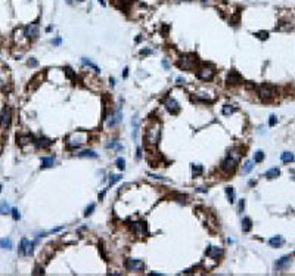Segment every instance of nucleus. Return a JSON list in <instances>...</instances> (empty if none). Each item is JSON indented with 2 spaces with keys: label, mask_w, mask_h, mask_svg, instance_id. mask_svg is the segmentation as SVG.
Returning <instances> with one entry per match:
<instances>
[{
  "label": "nucleus",
  "mask_w": 295,
  "mask_h": 276,
  "mask_svg": "<svg viewBox=\"0 0 295 276\" xmlns=\"http://www.w3.org/2000/svg\"><path fill=\"white\" fill-rule=\"evenodd\" d=\"M239 157H240V154H236L235 151H230V152H229V155L226 157V159L221 163V170H223V171H224V173H227V174L233 173L235 170H236V167H238Z\"/></svg>",
  "instance_id": "nucleus-1"
},
{
  "label": "nucleus",
  "mask_w": 295,
  "mask_h": 276,
  "mask_svg": "<svg viewBox=\"0 0 295 276\" xmlns=\"http://www.w3.org/2000/svg\"><path fill=\"white\" fill-rule=\"evenodd\" d=\"M276 95H278L276 87L269 84V83H264V84H261L258 87V96L261 98L263 101H272L273 98H276Z\"/></svg>",
  "instance_id": "nucleus-2"
},
{
  "label": "nucleus",
  "mask_w": 295,
  "mask_h": 276,
  "mask_svg": "<svg viewBox=\"0 0 295 276\" xmlns=\"http://www.w3.org/2000/svg\"><path fill=\"white\" fill-rule=\"evenodd\" d=\"M196 75H198V79L199 80H204V81H210V80L214 79V75H216V68L212 67V65H202V67L198 69V73H196Z\"/></svg>",
  "instance_id": "nucleus-3"
},
{
  "label": "nucleus",
  "mask_w": 295,
  "mask_h": 276,
  "mask_svg": "<svg viewBox=\"0 0 295 276\" xmlns=\"http://www.w3.org/2000/svg\"><path fill=\"white\" fill-rule=\"evenodd\" d=\"M86 140H87V135L84 131H77V133H74L73 136L68 137L67 145L68 148H78L80 145H83Z\"/></svg>",
  "instance_id": "nucleus-4"
},
{
  "label": "nucleus",
  "mask_w": 295,
  "mask_h": 276,
  "mask_svg": "<svg viewBox=\"0 0 295 276\" xmlns=\"http://www.w3.org/2000/svg\"><path fill=\"white\" fill-rule=\"evenodd\" d=\"M126 267L127 270L130 272H142L145 269V263L142 260H137V259H128L126 261Z\"/></svg>",
  "instance_id": "nucleus-5"
},
{
  "label": "nucleus",
  "mask_w": 295,
  "mask_h": 276,
  "mask_svg": "<svg viewBox=\"0 0 295 276\" xmlns=\"http://www.w3.org/2000/svg\"><path fill=\"white\" fill-rule=\"evenodd\" d=\"M177 65H178V68H182L184 71H193V68H195V59L190 56H182L178 59Z\"/></svg>",
  "instance_id": "nucleus-6"
},
{
  "label": "nucleus",
  "mask_w": 295,
  "mask_h": 276,
  "mask_svg": "<svg viewBox=\"0 0 295 276\" xmlns=\"http://www.w3.org/2000/svg\"><path fill=\"white\" fill-rule=\"evenodd\" d=\"M11 121H12V111L11 108H3V111L0 114V127L2 129H7L11 126Z\"/></svg>",
  "instance_id": "nucleus-7"
},
{
  "label": "nucleus",
  "mask_w": 295,
  "mask_h": 276,
  "mask_svg": "<svg viewBox=\"0 0 295 276\" xmlns=\"http://www.w3.org/2000/svg\"><path fill=\"white\" fill-rule=\"evenodd\" d=\"M123 120V114H121V107H117V109L109 115L108 118V127H117L118 124Z\"/></svg>",
  "instance_id": "nucleus-8"
},
{
  "label": "nucleus",
  "mask_w": 295,
  "mask_h": 276,
  "mask_svg": "<svg viewBox=\"0 0 295 276\" xmlns=\"http://www.w3.org/2000/svg\"><path fill=\"white\" fill-rule=\"evenodd\" d=\"M164 107H165V109H167L170 114H173V115H176V114L180 112V105H178V102L176 101V99H173V98H168L167 101L164 102Z\"/></svg>",
  "instance_id": "nucleus-9"
},
{
  "label": "nucleus",
  "mask_w": 295,
  "mask_h": 276,
  "mask_svg": "<svg viewBox=\"0 0 295 276\" xmlns=\"http://www.w3.org/2000/svg\"><path fill=\"white\" fill-rule=\"evenodd\" d=\"M40 34V28L37 24H30L25 27V37L30 40H36Z\"/></svg>",
  "instance_id": "nucleus-10"
},
{
  "label": "nucleus",
  "mask_w": 295,
  "mask_h": 276,
  "mask_svg": "<svg viewBox=\"0 0 295 276\" xmlns=\"http://www.w3.org/2000/svg\"><path fill=\"white\" fill-rule=\"evenodd\" d=\"M131 229L137 235H146L148 231H149V227H148V225H146L145 221H134V223H131Z\"/></svg>",
  "instance_id": "nucleus-11"
},
{
  "label": "nucleus",
  "mask_w": 295,
  "mask_h": 276,
  "mask_svg": "<svg viewBox=\"0 0 295 276\" xmlns=\"http://www.w3.org/2000/svg\"><path fill=\"white\" fill-rule=\"evenodd\" d=\"M226 83H227L229 86H238V84H240V83H242V77H240L239 73H236V71H230V74L227 75Z\"/></svg>",
  "instance_id": "nucleus-12"
},
{
  "label": "nucleus",
  "mask_w": 295,
  "mask_h": 276,
  "mask_svg": "<svg viewBox=\"0 0 295 276\" xmlns=\"http://www.w3.org/2000/svg\"><path fill=\"white\" fill-rule=\"evenodd\" d=\"M289 266H291V257L289 255H285V257H282V259H279L278 261H276L274 267H276L278 270H286Z\"/></svg>",
  "instance_id": "nucleus-13"
},
{
  "label": "nucleus",
  "mask_w": 295,
  "mask_h": 276,
  "mask_svg": "<svg viewBox=\"0 0 295 276\" xmlns=\"http://www.w3.org/2000/svg\"><path fill=\"white\" fill-rule=\"evenodd\" d=\"M207 255L211 259H220L223 255V250L218 247H208L207 248Z\"/></svg>",
  "instance_id": "nucleus-14"
},
{
  "label": "nucleus",
  "mask_w": 295,
  "mask_h": 276,
  "mask_svg": "<svg viewBox=\"0 0 295 276\" xmlns=\"http://www.w3.org/2000/svg\"><path fill=\"white\" fill-rule=\"evenodd\" d=\"M34 143H36V146L37 148H41V149H45V148H49L53 142L50 140V139H46V137H39V139H34Z\"/></svg>",
  "instance_id": "nucleus-15"
},
{
  "label": "nucleus",
  "mask_w": 295,
  "mask_h": 276,
  "mask_svg": "<svg viewBox=\"0 0 295 276\" xmlns=\"http://www.w3.org/2000/svg\"><path fill=\"white\" fill-rule=\"evenodd\" d=\"M56 164V158L55 157H43L41 158V169H50Z\"/></svg>",
  "instance_id": "nucleus-16"
},
{
  "label": "nucleus",
  "mask_w": 295,
  "mask_h": 276,
  "mask_svg": "<svg viewBox=\"0 0 295 276\" xmlns=\"http://www.w3.org/2000/svg\"><path fill=\"white\" fill-rule=\"evenodd\" d=\"M283 238L282 236H273V238H270L269 239V244L272 245V247H274V248H279V247H282L283 245Z\"/></svg>",
  "instance_id": "nucleus-17"
},
{
  "label": "nucleus",
  "mask_w": 295,
  "mask_h": 276,
  "mask_svg": "<svg viewBox=\"0 0 295 276\" xmlns=\"http://www.w3.org/2000/svg\"><path fill=\"white\" fill-rule=\"evenodd\" d=\"M78 158H98V154L92 149H86V151H81V152L77 154Z\"/></svg>",
  "instance_id": "nucleus-18"
},
{
  "label": "nucleus",
  "mask_w": 295,
  "mask_h": 276,
  "mask_svg": "<svg viewBox=\"0 0 295 276\" xmlns=\"http://www.w3.org/2000/svg\"><path fill=\"white\" fill-rule=\"evenodd\" d=\"M81 62H83V65H86V67H89V68H92L93 71H95L96 74H99L100 73V68L96 65V64H93L92 61H89L87 58H81Z\"/></svg>",
  "instance_id": "nucleus-19"
},
{
  "label": "nucleus",
  "mask_w": 295,
  "mask_h": 276,
  "mask_svg": "<svg viewBox=\"0 0 295 276\" xmlns=\"http://www.w3.org/2000/svg\"><path fill=\"white\" fill-rule=\"evenodd\" d=\"M240 227H242V232H250L251 231V227H252V221H251L250 217H244V219H242Z\"/></svg>",
  "instance_id": "nucleus-20"
},
{
  "label": "nucleus",
  "mask_w": 295,
  "mask_h": 276,
  "mask_svg": "<svg viewBox=\"0 0 295 276\" xmlns=\"http://www.w3.org/2000/svg\"><path fill=\"white\" fill-rule=\"evenodd\" d=\"M34 139H33V136H22V135H19V136H17V142L21 145V146H24V145H27V143H30V142H33Z\"/></svg>",
  "instance_id": "nucleus-21"
},
{
  "label": "nucleus",
  "mask_w": 295,
  "mask_h": 276,
  "mask_svg": "<svg viewBox=\"0 0 295 276\" xmlns=\"http://www.w3.org/2000/svg\"><path fill=\"white\" fill-rule=\"evenodd\" d=\"M106 148H108V149H114V151H117V152H123V151H124V148L121 146L118 142H115V140L106 143Z\"/></svg>",
  "instance_id": "nucleus-22"
},
{
  "label": "nucleus",
  "mask_w": 295,
  "mask_h": 276,
  "mask_svg": "<svg viewBox=\"0 0 295 276\" xmlns=\"http://www.w3.org/2000/svg\"><path fill=\"white\" fill-rule=\"evenodd\" d=\"M279 176H280V170L279 169H270L266 171V177H269V179H276Z\"/></svg>",
  "instance_id": "nucleus-23"
},
{
  "label": "nucleus",
  "mask_w": 295,
  "mask_h": 276,
  "mask_svg": "<svg viewBox=\"0 0 295 276\" xmlns=\"http://www.w3.org/2000/svg\"><path fill=\"white\" fill-rule=\"evenodd\" d=\"M0 248H3V250H12V241L9 238L0 239Z\"/></svg>",
  "instance_id": "nucleus-24"
},
{
  "label": "nucleus",
  "mask_w": 295,
  "mask_h": 276,
  "mask_svg": "<svg viewBox=\"0 0 295 276\" xmlns=\"http://www.w3.org/2000/svg\"><path fill=\"white\" fill-rule=\"evenodd\" d=\"M236 111V108L232 107V105H224L221 109V114L223 115H226V117H229V115H232V114Z\"/></svg>",
  "instance_id": "nucleus-25"
},
{
  "label": "nucleus",
  "mask_w": 295,
  "mask_h": 276,
  "mask_svg": "<svg viewBox=\"0 0 295 276\" xmlns=\"http://www.w3.org/2000/svg\"><path fill=\"white\" fill-rule=\"evenodd\" d=\"M226 195H227V199L230 204L235 202V189L232 188V186H227L226 188Z\"/></svg>",
  "instance_id": "nucleus-26"
},
{
  "label": "nucleus",
  "mask_w": 295,
  "mask_h": 276,
  "mask_svg": "<svg viewBox=\"0 0 295 276\" xmlns=\"http://www.w3.org/2000/svg\"><path fill=\"white\" fill-rule=\"evenodd\" d=\"M280 159L283 161V163H292L295 159V157H294V154L292 152H283L282 155H280Z\"/></svg>",
  "instance_id": "nucleus-27"
},
{
  "label": "nucleus",
  "mask_w": 295,
  "mask_h": 276,
  "mask_svg": "<svg viewBox=\"0 0 295 276\" xmlns=\"http://www.w3.org/2000/svg\"><path fill=\"white\" fill-rule=\"evenodd\" d=\"M192 173H193V176H195V177L201 176L202 173H204V169H202V165H199V164H192Z\"/></svg>",
  "instance_id": "nucleus-28"
},
{
  "label": "nucleus",
  "mask_w": 295,
  "mask_h": 276,
  "mask_svg": "<svg viewBox=\"0 0 295 276\" xmlns=\"http://www.w3.org/2000/svg\"><path fill=\"white\" fill-rule=\"evenodd\" d=\"M11 211H12V208L9 207V204L6 202V201L0 202V214H9Z\"/></svg>",
  "instance_id": "nucleus-29"
},
{
  "label": "nucleus",
  "mask_w": 295,
  "mask_h": 276,
  "mask_svg": "<svg viewBox=\"0 0 295 276\" xmlns=\"http://www.w3.org/2000/svg\"><path fill=\"white\" fill-rule=\"evenodd\" d=\"M64 71H65V75H67L69 80H73L74 81V80L77 79V75H75V73H74V69L71 67H65L64 68Z\"/></svg>",
  "instance_id": "nucleus-30"
},
{
  "label": "nucleus",
  "mask_w": 295,
  "mask_h": 276,
  "mask_svg": "<svg viewBox=\"0 0 295 276\" xmlns=\"http://www.w3.org/2000/svg\"><path fill=\"white\" fill-rule=\"evenodd\" d=\"M264 157H266V154L263 152V151H257V152L254 154V163H263Z\"/></svg>",
  "instance_id": "nucleus-31"
},
{
  "label": "nucleus",
  "mask_w": 295,
  "mask_h": 276,
  "mask_svg": "<svg viewBox=\"0 0 295 276\" xmlns=\"http://www.w3.org/2000/svg\"><path fill=\"white\" fill-rule=\"evenodd\" d=\"M252 169H254V164L251 163V161H246V163L244 164V167H242V173H244V174H248Z\"/></svg>",
  "instance_id": "nucleus-32"
},
{
  "label": "nucleus",
  "mask_w": 295,
  "mask_h": 276,
  "mask_svg": "<svg viewBox=\"0 0 295 276\" xmlns=\"http://www.w3.org/2000/svg\"><path fill=\"white\" fill-rule=\"evenodd\" d=\"M28 242H30V241H28L27 238H22V239H21V245H19V251H21V253H22V254H25V250H27V245H28Z\"/></svg>",
  "instance_id": "nucleus-33"
},
{
  "label": "nucleus",
  "mask_w": 295,
  "mask_h": 276,
  "mask_svg": "<svg viewBox=\"0 0 295 276\" xmlns=\"http://www.w3.org/2000/svg\"><path fill=\"white\" fill-rule=\"evenodd\" d=\"M121 177H123V176H121V174H112L111 176V179H109V185H115V183H117V182H120V180H121Z\"/></svg>",
  "instance_id": "nucleus-34"
},
{
  "label": "nucleus",
  "mask_w": 295,
  "mask_h": 276,
  "mask_svg": "<svg viewBox=\"0 0 295 276\" xmlns=\"http://www.w3.org/2000/svg\"><path fill=\"white\" fill-rule=\"evenodd\" d=\"M34 253V242H28L27 250H25V255H33Z\"/></svg>",
  "instance_id": "nucleus-35"
},
{
  "label": "nucleus",
  "mask_w": 295,
  "mask_h": 276,
  "mask_svg": "<svg viewBox=\"0 0 295 276\" xmlns=\"http://www.w3.org/2000/svg\"><path fill=\"white\" fill-rule=\"evenodd\" d=\"M255 36L260 40H267L269 39V33H267V31H258V33H255Z\"/></svg>",
  "instance_id": "nucleus-36"
},
{
  "label": "nucleus",
  "mask_w": 295,
  "mask_h": 276,
  "mask_svg": "<svg viewBox=\"0 0 295 276\" xmlns=\"http://www.w3.org/2000/svg\"><path fill=\"white\" fill-rule=\"evenodd\" d=\"M117 167L120 170H124V167H126V161H124V158H117Z\"/></svg>",
  "instance_id": "nucleus-37"
},
{
  "label": "nucleus",
  "mask_w": 295,
  "mask_h": 276,
  "mask_svg": "<svg viewBox=\"0 0 295 276\" xmlns=\"http://www.w3.org/2000/svg\"><path fill=\"white\" fill-rule=\"evenodd\" d=\"M93 211H95V204H90L89 207L86 208V213H84V216H86V217H89V216L92 214Z\"/></svg>",
  "instance_id": "nucleus-38"
},
{
  "label": "nucleus",
  "mask_w": 295,
  "mask_h": 276,
  "mask_svg": "<svg viewBox=\"0 0 295 276\" xmlns=\"http://www.w3.org/2000/svg\"><path fill=\"white\" fill-rule=\"evenodd\" d=\"M12 219L13 220H19L21 219V214H19V211H18V208H12Z\"/></svg>",
  "instance_id": "nucleus-39"
},
{
  "label": "nucleus",
  "mask_w": 295,
  "mask_h": 276,
  "mask_svg": "<svg viewBox=\"0 0 295 276\" xmlns=\"http://www.w3.org/2000/svg\"><path fill=\"white\" fill-rule=\"evenodd\" d=\"M39 65V61L36 59V58H31L30 61H28V67H31V68H36Z\"/></svg>",
  "instance_id": "nucleus-40"
},
{
  "label": "nucleus",
  "mask_w": 295,
  "mask_h": 276,
  "mask_svg": "<svg viewBox=\"0 0 295 276\" xmlns=\"http://www.w3.org/2000/svg\"><path fill=\"white\" fill-rule=\"evenodd\" d=\"M276 121H278V118H276V115H270V120H269V126H270V127H273V126H276Z\"/></svg>",
  "instance_id": "nucleus-41"
},
{
  "label": "nucleus",
  "mask_w": 295,
  "mask_h": 276,
  "mask_svg": "<svg viewBox=\"0 0 295 276\" xmlns=\"http://www.w3.org/2000/svg\"><path fill=\"white\" fill-rule=\"evenodd\" d=\"M139 53L142 55V56H145V55H150V53H152V50H150V49H140Z\"/></svg>",
  "instance_id": "nucleus-42"
},
{
  "label": "nucleus",
  "mask_w": 295,
  "mask_h": 276,
  "mask_svg": "<svg viewBox=\"0 0 295 276\" xmlns=\"http://www.w3.org/2000/svg\"><path fill=\"white\" fill-rule=\"evenodd\" d=\"M118 2H120V3H121L123 6H126V7H127L130 3H133V0H118Z\"/></svg>",
  "instance_id": "nucleus-43"
},
{
  "label": "nucleus",
  "mask_w": 295,
  "mask_h": 276,
  "mask_svg": "<svg viewBox=\"0 0 295 276\" xmlns=\"http://www.w3.org/2000/svg\"><path fill=\"white\" fill-rule=\"evenodd\" d=\"M61 41H62V40L59 39V37H58V39L52 40V45H53V46H59V45H61Z\"/></svg>",
  "instance_id": "nucleus-44"
},
{
  "label": "nucleus",
  "mask_w": 295,
  "mask_h": 276,
  "mask_svg": "<svg viewBox=\"0 0 295 276\" xmlns=\"http://www.w3.org/2000/svg\"><path fill=\"white\" fill-rule=\"evenodd\" d=\"M161 64H162V67L165 68V69H168V68H170V64H168V61H167V59H162V62H161Z\"/></svg>",
  "instance_id": "nucleus-45"
},
{
  "label": "nucleus",
  "mask_w": 295,
  "mask_h": 276,
  "mask_svg": "<svg viewBox=\"0 0 295 276\" xmlns=\"http://www.w3.org/2000/svg\"><path fill=\"white\" fill-rule=\"evenodd\" d=\"M244 208H245V201H244V199H240V202H239V210H240V211H244Z\"/></svg>",
  "instance_id": "nucleus-46"
},
{
  "label": "nucleus",
  "mask_w": 295,
  "mask_h": 276,
  "mask_svg": "<svg viewBox=\"0 0 295 276\" xmlns=\"http://www.w3.org/2000/svg\"><path fill=\"white\" fill-rule=\"evenodd\" d=\"M99 253H100V254H102V257H103V260H106V255H105V251H103V247H102V245H100V247H99Z\"/></svg>",
  "instance_id": "nucleus-47"
},
{
  "label": "nucleus",
  "mask_w": 295,
  "mask_h": 276,
  "mask_svg": "<svg viewBox=\"0 0 295 276\" xmlns=\"http://www.w3.org/2000/svg\"><path fill=\"white\" fill-rule=\"evenodd\" d=\"M128 77V68H124V71H123V79H127Z\"/></svg>",
  "instance_id": "nucleus-48"
},
{
  "label": "nucleus",
  "mask_w": 295,
  "mask_h": 276,
  "mask_svg": "<svg viewBox=\"0 0 295 276\" xmlns=\"http://www.w3.org/2000/svg\"><path fill=\"white\" fill-rule=\"evenodd\" d=\"M140 158H142V149L139 148V149H137V154H136V159H140Z\"/></svg>",
  "instance_id": "nucleus-49"
},
{
  "label": "nucleus",
  "mask_w": 295,
  "mask_h": 276,
  "mask_svg": "<svg viewBox=\"0 0 295 276\" xmlns=\"http://www.w3.org/2000/svg\"><path fill=\"white\" fill-rule=\"evenodd\" d=\"M34 275H43L45 272H43V269H36V272H33Z\"/></svg>",
  "instance_id": "nucleus-50"
},
{
  "label": "nucleus",
  "mask_w": 295,
  "mask_h": 276,
  "mask_svg": "<svg viewBox=\"0 0 295 276\" xmlns=\"http://www.w3.org/2000/svg\"><path fill=\"white\" fill-rule=\"evenodd\" d=\"M177 83H178V84H183L184 79H183V77H177Z\"/></svg>",
  "instance_id": "nucleus-51"
},
{
  "label": "nucleus",
  "mask_w": 295,
  "mask_h": 276,
  "mask_svg": "<svg viewBox=\"0 0 295 276\" xmlns=\"http://www.w3.org/2000/svg\"><path fill=\"white\" fill-rule=\"evenodd\" d=\"M109 83H111V86L114 87V86H115V79H112L111 77V79H109Z\"/></svg>",
  "instance_id": "nucleus-52"
},
{
  "label": "nucleus",
  "mask_w": 295,
  "mask_h": 276,
  "mask_svg": "<svg viewBox=\"0 0 295 276\" xmlns=\"http://www.w3.org/2000/svg\"><path fill=\"white\" fill-rule=\"evenodd\" d=\"M98 2H99V3H100L102 6H105V5H106V3H105V0H98Z\"/></svg>",
  "instance_id": "nucleus-53"
},
{
  "label": "nucleus",
  "mask_w": 295,
  "mask_h": 276,
  "mask_svg": "<svg viewBox=\"0 0 295 276\" xmlns=\"http://www.w3.org/2000/svg\"><path fill=\"white\" fill-rule=\"evenodd\" d=\"M202 2H204V3H210V0H202Z\"/></svg>",
  "instance_id": "nucleus-54"
},
{
  "label": "nucleus",
  "mask_w": 295,
  "mask_h": 276,
  "mask_svg": "<svg viewBox=\"0 0 295 276\" xmlns=\"http://www.w3.org/2000/svg\"><path fill=\"white\" fill-rule=\"evenodd\" d=\"M67 2H68V3H73V0H67Z\"/></svg>",
  "instance_id": "nucleus-55"
},
{
  "label": "nucleus",
  "mask_w": 295,
  "mask_h": 276,
  "mask_svg": "<svg viewBox=\"0 0 295 276\" xmlns=\"http://www.w3.org/2000/svg\"><path fill=\"white\" fill-rule=\"evenodd\" d=\"M78 2H86V0H78Z\"/></svg>",
  "instance_id": "nucleus-56"
},
{
  "label": "nucleus",
  "mask_w": 295,
  "mask_h": 276,
  "mask_svg": "<svg viewBox=\"0 0 295 276\" xmlns=\"http://www.w3.org/2000/svg\"><path fill=\"white\" fill-rule=\"evenodd\" d=\"M0 191H2V186H0Z\"/></svg>",
  "instance_id": "nucleus-57"
},
{
  "label": "nucleus",
  "mask_w": 295,
  "mask_h": 276,
  "mask_svg": "<svg viewBox=\"0 0 295 276\" xmlns=\"http://www.w3.org/2000/svg\"><path fill=\"white\" fill-rule=\"evenodd\" d=\"M294 173H295V171H294Z\"/></svg>",
  "instance_id": "nucleus-58"
}]
</instances>
